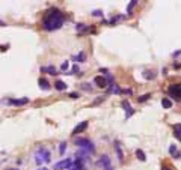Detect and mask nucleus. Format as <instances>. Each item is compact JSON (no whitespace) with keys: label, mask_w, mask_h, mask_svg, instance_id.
Instances as JSON below:
<instances>
[{"label":"nucleus","mask_w":181,"mask_h":170,"mask_svg":"<svg viewBox=\"0 0 181 170\" xmlns=\"http://www.w3.org/2000/svg\"><path fill=\"white\" fill-rule=\"evenodd\" d=\"M64 14L59 11V9H50L45 17H44V21H42V27L47 30V32H53V30H57L62 27L64 24Z\"/></svg>","instance_id":"nucleus-1"},{"label":"nucleus","mask_w":181,"mask_h":170,"mask_svg":"<svg viewBox=\"0 0 181 170\" xmlns=\"http://www.w3.org/2000/svg\"><path fill=\"white\" fill-rule=\"evenodd\" d=\"M52 160V155L50 152L45 149V148H39L35 152V161L36 164H42V163H50Z\"/></svg>","instance_id":"nucleus-2"},{"label":"nucleus","mask_w":181,"mask_h":170,"mask_svg":"<svg viewBox=\"0 0 181 170\" xmlns=\"http://www.w3.org/2000/svg\"><path fill=\"white\" fill-rule=\"evenodd\" d=\"M74 143H75L80 149H85V151H88L89 153L95 152V148H94L92 142L88 140V138H74Z\"/></svg>","instance_id":"nucleus-3"},{"label":"nucleus","mask_w":181,"mask_h":170,"mask_svg":"<svg viewBox=\"0 0 181 170\" xmlns=\"http://www.w3.org/2000/svg\"><path fill=\"white\" fill-rule=\"evenodd\" d=\"M169 93H171V96H174L177 101H180V98H181V87H180V85L169 86Z\"/></svg>","instance_id":"nucleus-4"},{"label":"nucleus","mask_w":181,"mask_h":170,"mask_svg":"<svg viewBox=\"0 0 181 170\" xmlns=\"http://www.w3.org/2000/svg\"><path fill=\"white\" fill-rule=\"evenodd\" d=\"M72 161L71 160H62V161H59V163H56L54 164V170H67L68 167H71Z\"/></svg>","instance_id":"nucleus-5"},{"label":"nucleus","mask_w":181,"mask_h":170,"mask_svg":"<svg viewBox=\"0 0 181 170\" xmlns=\"http://www.w3.org/2000/svg\"><path fill=\"white\" fill-rule=\"evenodd\" d=\"M97 166H98V167H103V169L110 167V158H109V155H103V157L100 158V161L97 163Z\"/></svg>","instance_id":"nucleus-6"},{"label":"nucleus","mask_w":181,"mask_h":170,"mask_svg":"<svg viewBox=\"0 0 181 170\" xmlns=\"http://www.w3.org/2000/svg\"><path fill=\"white\" fill-rule=\"evenodd\" d=\"M86 128H88V120H85V122L79 123V125H77V127L72 130V136H75V134H79V133H83Z\"/></svg>","instance_id":"nucleus-7"},{"label":"nucleus","mask_w":181,"mask_h":170,"mask_svg":"<svg viewBox=\"0 0 181 170\" xmlns=\"http://www.w3.org/2000/svg\"><path fill=\"white\" fill-rule=\"evenodd\" d=\"M94 83L98 86V87H106L107 86V80L104 78V77H101V75H98V77H95V80H94Z\"/></svg>","instance_id":"nucleus-8"},{"label":"nucleus","mask_w":181,"mask_h":170,"mask_svg":"<svg viewBox=\"0 0 181 170\" xmlns=\"http://www.w3.org/2000/svg\"><path fill=\"white\" fill-rule=\"evenodd\" d=\"M38 83H39V87L44 89V90H48V89H50V83H48L47 78H44V77H41V78L38 80Z\"/></svg>","instance_id":"nucleus-9"},{"label":"nucleus","mask_w":181,"mask_h":170,"mask_svg":"<svg viewBox=\"0 0 181 170\" xmlns=\"http://www.w3.org/2000/svg\"><path fill=\"white\" fill-rule=\"evenodd\" d=\"M122 107L125 108V111H127L125 118H127V119H128V118H130V116L133 115V111H134V110H133V108L130 107V102H128V101H124V102H122Z\"/></svg>","instance_id":"nucleus-10"},{"label":"nucleus","mask_w":181,"mask_h":170,"mask_svg":"<svg viewBox=\"0 0 181 170\" xmlns=\"http://www.w3.org/2000/svg\"><path fill=\"white\" fill-rule=\"evenodd\" d=\"M169 153L174 157V158H180V151H178V146H175V145H172L171 148H169Z\"/></svg>","instance_id":"nucleus-11"},{"label":"nucleus","mask_w":181,"mask_h":170,"mask_svg":"<svg viewBox=\"0 0 181 170\" xmlns=\"http://www.w3.org/2000/svg\"><path fill=\"white\" fill-rule=\"evenodd\" d=\"M30 101L29 98H21V100H9L11 104H14V105H24V104H27V102Z\"/></svg>","instance_id":"nucleus-12"},{"label":"nucleus","mask_w":181,"mask_h":170,"mask_svg":"<svg viewBox=\"0 0 181 170\" xmlns=\"http://www.w3.org/2000/svg\"><path fill=\"white\" fill-rule=\"evenodd\" d=\"M115 149H116V153H118V160L122 163V161H124V155H122L121 146H119V143H118V142H115Z\"/></svg>","instance_id":"nucleus-13"},{"label":"nucleus","mask_w":181,"mask_h":170,"mask_svg":"<svg viewBox=\"0 0 181 170\" xmlns=\"http://www.w3.org/2000/svg\"><path fill=\"white\" fill-rule=\"evenodd\" d=\"M54 87H56L57 90H65V89H67V85H65L64 81H60V80H57V81L54 83Z\"/></svg>","instance_id":"nucleus-14"},{"label":"nucleus","mask_w":181,"mask_h":170,"mask_svg":"<svg viewBox=\"0 0 181 170\" xmlns=\"http://www.w3.org/2000/svg\"><path fill=\"white\" fill-rule=\"evenodd\" d=\"M121 90H122V89H119L118 86L112 85V86H110V89H109V93H116V95H119V93H121Z\"/></svg>","instance_id":"nucleus-15"},{"label":"nucleus","mask_w":181,"mask_h":170,"mask_svg":"<svg viewBox=\"0 0 181 170\" xmlns=\"http://www.w3.org/2000/svg\"><path fill=\"white\" fill-rule=\"evenodd\" d=\"M136 157H137L141 161H146V157H145L144 151H141V149H137V151H136Z\"/></svg>","instance_id":"nucleus-16"},{"label":"nucleus","mask_w":181,"mask_h":170,"mask_svg":"<svg viewBox=\"0 0 181 170\" xmlns=\"http://www.w3.org/2000/svg\"><path fill=\"white\" fill-rule=\"evenodd\" d=\"M162 105L164 107V108H171V107H172V101H171V100L163 98V100H162Z\"/></svg>","instance_id":"nucleus-17"},{"label":"nucleus","mask_w":181,"mask_h":170,"mask_svg":"<svg viewBox=\"0 0 181 170\" xmlns=\"http://www.w3.org/2000/svg\"><path fill=\"white\" fill-rule=\"evenodd\" d=\"M136 3H137L136 0H131V2H130V5H128V8H127V14H131V11H133V8L136 6Z\"/></svg>","instance_id":"nucleus-18"},{"label":"nucleus","mask_w":181,"mask_h":170,"mask_svg":"<svg viewBox=\"0 0 181 170\" xmlns=\"http://www.w3.org/2000/svg\"><path fill=\"white\" fill-rule=\"evenodd\" d=\"M144 75H145V78H146V80H152V78L156 77L152 71H151V72H149V71H145V72H144Z\"/></svg>","instance_id":"nucleus-19"},{"label":"nucleus","mask_w":181,"mask_h":170,"mask_svg":"<svg viewBox=\"0 0 181 170\" xmlns=\"http://www.w3.org/2000/svg\"><path fill=\"white\" fill-rule=\"evenodd\" d=\"M175 137H177V138H181V125L180 123L175 125Z\"/></svg>","instance_id":"nucleus-20"},{"label":"nucleus","mask_w":181,"mask_h":170,"mask_svg":"<svg viewBox=\"0 0 181 170\" xmlns=\"http://www.w3.org/2000/svg\"><path fill=\"white\" fill-rule=\"evenodd\" d=\"M41 71H45V72H50V74H53V75H56V68H53V66H47V68H41Z\"/></svg>","instance_id":"nucleus-21"},{"label":"nucleus","mask_w":181,"mask_h":170,"mask_svg":"<svg viewBox=\"0 0 181 170\" xmlns=\"http://www.w3.org/2000/svg\"><path fill=\"white\" fill-rule=\"evenodd\" d=\"M148 98H151V93H145V95H142V96H139V100H137V101H139V102H145Z\"/></svg>","instance_id":"nucleus-22"},{"label":"nucleus","mask_w":181,"mask_h":170,"mask_svg":"<svg viewBox=\"0 0 181 170\" xmlns=\"http://www.w3.org/2000/svg\"><path fill=\"white\" fill-rule=\"evenodd\" d=\"M72 59H74L75 62H82V60H85V54H83V53H80L79 56H74Z\"/></svg>","instance_id":"nucleus-23"},{"label":"nucleus","mask_w":181,"mask_h":170,"mask_svg":"<svg viewBox=\"0 0 181 170\" xmlns=\"http://www.w3.org/2000/svg\"><path fill=\"white\" fill-rule=\"evenodd\" d=\"M65 148H67V143H65V142H62V143H60V149H59V152L64 153V152H65Z\"/></svg>","instance_id":"nucleus-24"},{"label":"nucleus","mask_w":181,"mask_h":170,"mask_svg":"<svg viewBox=\"0 0 181 170\" xmlns=\"http://www.w3.org/2000/svg\"><path fill=\"white\" fill-rule=\"evenodd\" d=\"M68 66H70V63H68V62H64V63H62V66H60V69H62V71H67V69H68Z\"/></svg>","instance_id":"nucleus-25"},{"label":"nucleus","mask_w":181,"mask_h":170,"mask_svg":"<svg viewBox=\"0 0 181 170\" xmlns=\"http://www.w3.org/2000/svg\"><path fill=\"white\" fill-rule=\"evenodd\" d=\"M94 15H95V17H100V15H101V11H94Z\"/></svg>","instance_id":"nucleus-26"},{"label":"nucleus","mask_w":181,"mask_h":170,"mask_svg":"<svg viewBox=\"0 0 181 170\" xmlns=\"http://www.w3.org/2000/svg\"><path fill=\"white\" fill-rule=\"evenodd\" d=\"M121 93H127V95H131V90H121Z\"/></svg>","instance_id":"nucleus-27"},{"label":"nucleus","mask_w":181,"mask_h":170,"mask_svg":"<svg viewBox=\"0 0 181 170\" xmlns=\"http://www.w3.org/2000/svg\"><path fill=\"white\" fill-rule=\"evenodd\" d=\"M70 96H71V98H77L79 95H77V93H70Z\"/></svg>","instance_id":"nucleus-28"},{"label":"nucleus","mask_w":181,"mask_h":170,"mask_svg":"<svg viewBox=\"0 0 181 170\" xmlns=\"http://www.w3.org/2000/svg\"><path fill=\"white\" fill-rule=\"evenodd\" d=\"M77 71H79V66H77V65H75V66H74V68H72V72H77Z\"/></svg>","instance_id":"nucleus-29"},{"label":"nucleus","mask_w":181,"mask_h":170,"mask_svg":"<svg viewBox=\"0 0 181 170\" xmlns=\"http://www.w3.org/2000/svg\"><path fill=\"white\" fill-rule=\"evenodd\" d=\"M104 170H112V167H107V169H104Z\"/></svg>","instance_id":"nucleus-30"},{"label":"nucleus","mask_w":181,"mask_h":170,"mask_svg":"<svg viewBox=\"0 0 181 170\" xmlns=\"http://www.w3.org/2000/svg\"><path fill=\"white\" fill-rule=\"evenodd\" d=\"M0 26H3V21H0Z\"/></svg>","instance_id":"nucleus-31"},{"label":"nucleus","mask_w":181,"mask_h":170,"mask_svg":"<svg viewBox=\"0 0 181 170\" xmlns=\"http://www.w3.org/2000/svg\"><path fill=\"white\" fill-rule=\"evenodd\" d=\"M39 170H48V169H45V167H44V169H39Z\"/></svg>","instance_id":"nucleus-32"},{"label":"nucleus","mask_w":181,"mask_h":170,"mask_svg":"<svg viewBox=\"0 0 181 170\" xmlns=\"http://www.w3.org/2000/svg\"><path fill=\"white\" fill-rule=\"evenodd\" d=\"M11 170H18V169H11Z\"/></svg>","instance_id":"nucleus-33"}]
</instances>
